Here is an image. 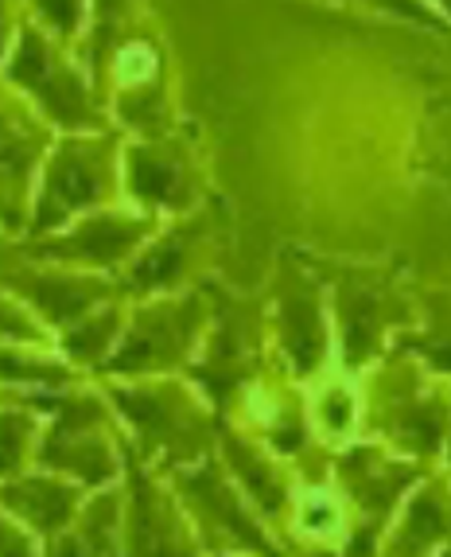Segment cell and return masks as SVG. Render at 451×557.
<instances>
[{
	"label": "cell",
	"mask_w": 451,
	"mask_h": 557,
	"mask_svg": "<svg viewBox=\"0 0 451 557\" xmlns=\"http://www.w3.org/2000/svg\"><path fill=\"white\" fill-rule=\"evenodd\" d=\"M117 409L137 429L145 456L160 460L172 472L203 465L199 456H206L211 445V413L199 398L172 386H140V391L133 386V391H117Z\"/></svg>",
	"instance_id": "obj_1"
},
{
	"label": "cell",
	"mask_w": 451,
	"mask_h": 557,
	"mask_svg": "<svg viewBox=\"0 0 451 557\" xmlns=\"http://www.w3.org/2000/svg\"><path fill=\"white\" fill-rule=\"evenodd\" d=\"M175 492L187 503L195 527H203L206 542H214L222 549H234V554L280 557V549L268 542L265 530L249 519L238 492H234L230 480L222 475V468L214 460H203V465L175 472Z\"/></svg>",
	"instance_id": "obj_2"
},
{
	"label": "cell",
	"mask_w": 451,
	"mask_h": 557,
	"mask_svg": "<svg viewBox=\"0 0 451 557\" xmlns=\"http://www.w3.org/2000/svg\"><path fill=\"white\" fill-rule=\"evenodd\" d=\"M39 456L47 468L71 475L78 483L102 487L117 475V456L105 433V409L93 398H66L59 401L55 421L39 441Z\"/></svg>",
	"instance_id": "obj_3"
},
{
	"label": "cell",
	"mask_w": 451,
	"mask_h": 557,
	"mask_svg": "<svg viewBox=\"0 0 451 557\" xmlns=\"http://www.w3.org/2000/svg\"><path fill=\"white\" fill-rule=\"evenodd\" d=\"M129 539L125 557H195L191 530L145 465L129 468Z\"/></svg>",
	"instance_id": "obj_4"
},
{
	"label": "cell",
	"mask_w": 451,
	"mask_h": 557,
	"mask_svg": "<svg viewBox=\"0 0 451 557\" xmlns=\"http://www.w3.org/2000/svg\"><path fill=\"white\" fill-rule=\"evenodd\" d=\"M4 507L16 515V522L32 527L43 539H59L78 511H83V492L74 487V480H59V475H12L4 487Z\"/></svg>",
	"instance_id": "obj_5"
},
{
	"label": "cell",
	"mask_w": 451,
	"mask_h": 557,
	"mask_svg": "<svg viewBox=\"0 0 451 557\" xmlns=\"http://www.w3.org/2000/svg\"><path fill=\"white\" fill-rule=\"evenodd\" d=\"M191 327H195V305L172 308V312H160V317H145L137 332L121 344V351L113 355V371L117 374H145L160 371V367H172L184 347L191 344Z\"/></svg>",
	"instance_id": "obj_6"
},
{
	"label": "cell",
	"mask_w": 451,
	"mask_h": 557,
	"mask_svg": "<svg viewBox=\"0 0 451 557\" xmlns=\"http://www.w3.org/2000/svg\"><path fill=\"white\" fill-rule=\"evenodd\" d=\"M440 546H451V495L440 483H428L413 495L405 522L381 539L378 557H436Z\"/></svg>",
	"instance_id": "obj_7"
},
{
	"label": "cell",
	"mask_w": 451,
	"mask_h": 557,
	"mask_svg": "<svg viewBox=\"0 0 451 557\" xmlns=\"http://www.w3.org/2000/svg\"><path fill=\"white\" fill-rule=\"evenodd\" d=\"M117 495H93L78 519L59 539H51L47 557H117Z\"/></svg>",
	"instance_id": "obj_8"
},
{
	"label": "cell",
	"mask_w": 451,
	"mask_h": 557,
	"mask_svg": "<svg viewBox=\"0 0 451 557\" xmlns=\"http://www.w3.org/2000/svg\"><path fill=\"white\" fill-rule=\"evenodd\" d=\"M102 196V172L90 157L74 152L51 168V184H47V223L63 219L74 207H86L90 199Z\"/></svg>",
	"instance_id": "obj_9"
},
{
	"label": "cell",
	"mask_w": 451,
	"mask_h": 557,
	"mask_svg": "<svg viewBox=\"0 0 451 557\" xmlns=\"http://www.w3.org/2000/svg\"><path fill=\"white\" fill-rule=\"evenodd\" d=\"M285 347H288V359L296 362L300 374H308L315 362H320L323 327H320V312H315V300L308 288H296L292 297L285 300Z\"/></svg>",
	"instance_id": "obj_10"
},
{
	"label": "cell",
	"mask_w": 451,
	"mask_h": 557,
	"mask_svg": "<svg viewBox=\"0 0 451 557\" xmlns=\"http://www.w3.org/2000/svg\"><path fill=\"white\" fill-rule=\"evenodd\" d=\"M226 456H230L234 472H238L249 492H253V499L265 507V515H280V507H285V487H280L277 472H273V468H253L258 465V453L241 437H226Z\"/></svg>",
	"instance_id": "obj_11"
},
{
	"label": "cell",
	"mask_w": 451,
	"mask_h": 557,
	"mask_svg": "<svg viewBox=\"0 0 451 557\" xmlns=\"http://www.w3.org/2000/svg\"><path fill=\"white\" fill-rule=\"evenodd\" d=\"M137 238H140V226L117 223V219H93V223H86L83 231L74 234L71 246L74 253H83L90 261H117Z\"/></svg>",
	"instance_id": "obj_12"
},
{
	"label": "cell",
	"mask_w": 451,
	"mask_h": 557,
	"mask_svg": "<svg viewBox=\"0 0 451 557\" xmlns=\"http://www.w3.org/2000/svg\"><path fill=\"white\" fill-rule=\"evenodd\" d=\"M133 191L152 203H179V172L156 152L133 157Z\"/></svg>",
	"instance_id": "obj_13"
},
{
	"label": "cell",
	"mask_w": 451,
	"mask_h": 557,
	"mask_svg": "<svg viewBox=\"0 0 451 557\" xmlns=\"http://www.w3.org/2000/svg\"><path fill=\"white\" fill-rule=\"evenodd\" d=\"M39 305L51 312V320H71V317H83L86 308L93 305V297H98V288L83 285L74 288V281H43V285L36 288Z\"/></svg>",
	"instance_id": "obj_14"
},
{
	"label": "cell",
	"mask_w": 451,
	"mask_h": 557,
	"mask_svg": "<svg viewBox=\"0 0 451 557\" xmlns=\"http://www.w3.org/2000/svg\"><path fill=\"white\" fill-rule=\"evenodd\" d=\"M179 258H184L179 242H172V246H160V250H152L137 265V285L140 288H152V285H164V281H172L175 270H179Z\"/></svg>",
	"instance_id": "obj_15"
},
{
	"label": "cell",
	"mask_w": 451,
	"mask_h": 557,
	"mask_svg": "<svg viewBox=\"0 0 451 557\" xmlns=\"http://www.w3.org/2000/svg\"><path fill=\"white\" fill-rule=\"evenodd\" d=\"M110 335H113V317H98L93 324L71 332L66 351H71L74 359H98V355L105 351V344H110Z\"/></svg>",
	"instance_id": "obj_16"
},
{
	"label": "cell",
	"mask_w": 451,
	"mask_h": 557,
	"mask_svg": "<svg viewBox=\"0 0 451 557\" xmlns=\"http://www.w3.org/2000/svg\"><path fill=\"white\" fill-rule=\"evenodd\" d=\"M4 554L9 557H36V546H32L24 522H9V527H4Z\"/></svg>",
	"instance_id": "obj_17"
},
{
	"label": "cell",
	"mask_w": 451,
	"mask_h": 557,
	"mask_svg": "<svg viewBox=\"0 0 451 557\" xmlns=\"http://www.w3.org/2000/svg\"><path fill=\"white\" fill-rule=\"evenodd\" d=\"M39 4H43L47 16H55L63 28H71V24H74V9H78L74 0H39Z\"/></svg>",
	"instance_id": "obj_18"
},
{
	"label": "cell",
	"mask_w": 451,
	"mask_h": 557,
	"mask_svg": "<svg viewBox=\"0 0 451 557\" xmlns=\"http://www.w3.org/2000/svg\"><path fill=\"white\" fill-rule=\"evenodd\" d=\"M222 557H230V554H222Z\"/></svg>",
	"instance_id": "obj_19"
}]
</instances>
